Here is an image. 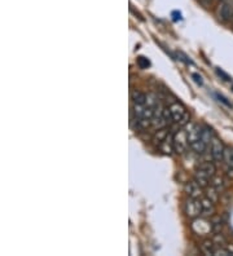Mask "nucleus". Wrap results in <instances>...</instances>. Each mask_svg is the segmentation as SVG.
Wrapping results in <instances>:
<instances>
[{
    "label": "nucleus",
    "instance_id": "f257e3e1",
    "mask_svg": "<svg viewBox=\"0 0 233 256\" xmlns=\"http://www.w3.org/2000/svg\"><path fill=\"white\" fill-rule=\"evenodd\" d=\"M216 172V167L210 160H205L201 162L197 166L196 172H194V180L201 185L202 188H207L211 182V178L215 176Z\"/></svg>",
    "mask_w": 233,
    "mask_h": 256
},
{
    "label": "nucleus",
    "instance_id": "f03ea898",
    "mask_svg": "<svg viewBox=\"0 0 233 256\" xmlns=\"http://www.w3.org/2000/svg\"><path fill=\"white\" fill-rule=\"evenodd\" d=\"M171 116L174 119V123H177L180 127H185L188 123H189V114L186 112L185 106L180 102H174L171 104L170 106Z\"/></svg>",
    "mask_w": 233,
    "mask_h": 256
},
{
    "label": "nucleus",
    "instance_id": "7ed1b4c3",
    "mask_svg": "<svg viewBox=\"0 0 233 256\" xmlns=\"http://www.w3.org/2000/svg\"><path fill=\"white\" fill-rule=\"evenodd\" d=\"M174 149L175 153L179 154V156H183L188 152V149H190L185 128H180L174 134Z\"/></svg>",
    "mask_w": 233,
    "mask_h": 256
},
{
    "label": "nucleus",
    "instance_id": "20e7f679",
    "mask_svg": "<svg viewBox=\"0 0 233 256\" xmlns=\"http://www.w3.org/2000/svg\"><path fill=\"white\" fill-rule=\"evenodd\" d=\"M216 17L223 24L233 21V0H221L216 8Z\"/></svg>",
    "mask_w": 233,
    "mask_h": 256
},
{
    "label": "nucleus",
    "instance_id": "39448f33",
    "mask_svg": "<svg viewBox=\"0 0 233 256\" xmlns=\"http://www.w3.org/2000/svg\"><path fill=\"white\" fill-rule=\"evenodd\" d=\"M184 214L186 218L194 220L197 218L202 216V207H201V200L199 198H188L184 203Z\"/></svg>",
    "mask_w": 233,
    "mask_h": 256
},
{
    "label": "nucleus",
    "instance_id": "423d86ee",
    "mask_svg": "<svg viewBox=\"0 0 233 256\" xmlns=\"http://www.w3.org/2000/svg\"><path fill=\"white\" fill-rule=\"evenodd\" d=\"M224 150H225V146H224L223 141L216 138V136H214L211 142H210V146H208V152H210V156H211L214 162H221L223 160Z\"/></svg>",
    "mask_w": 233,
    "mask_h": 256
},
{
    "label": "nucleus",
    "instance_id": "0eeeda50",
    "mask_svg": "<svg viewBox=\"0 0 233 256\" xmlns=\"http://www.w3.org/2000/svg\"><path fill=\"white\" fill-rule=\"evenodd\" d=\"M186 136H188V141H189V145L194 144L197 141H199L202 138V128L199 127L197 123L189 122L185 126Z\"/></svg>",
    "mask_w": 233,
    "mask_h": 256
},
{
    "label": "nucleus",
    "instance_id": "6e6552de",
    "mask_svg": "<svg viewBox=\"0 0 233 256\" xmlns=\"http://www.w3.org/2000/svg\"><path fill=\"white\" fill-rule=\"evenodd\" d=\"M203 188L198 184V182L193 178L192 182H188L184 186V190L188 194V197L190 198H202L203 197Z\"/></svg>",
    "mask_w": 233,
    "mask_h": 256
},
{
    "label": "nucleus",
    "instance_id": "1a4fd4ad",
    "mask_svg": "<svg viewBox=\"0 0 233 256\" xmlns=\"http://www.w3.org/2000/svg\"><path fill=\"white\" fill-rule=\"evenodd\" d=\"M201 200V207H202V216L203 218H211L214 216L215 211H216V207H215V202L211 200L210 198H207L206 196H203Z\"/></svg>",
    "mask_w": 233,
    "mask_h": 256
},
{
    "label": "nucleus",
    "instance_id": "9d476101",
    "mask_svg": "<svg viewBox=\"0 0 233 256\" xmlns=\"http://www.w3.org/2000/svg\"><path fill=\"white\" fill-rule=\"evenodd\" d=\"M211 186H214L219 193H223L228 186H229V180H228L225 176L221 175H215L214 178H211V182H210Z\"/></svg>",
    "mask_w": 233,
    "mask_h": 256
},
{
    "label": "nucleus",
    "instance_id": "9b49d317",
    "mask_svg": "<svg viewBox=\"0 0 233 256\" xmlns=\"http://www.w3.org/2000/svg\"><path fill=\"white\" fill-rule=\"evenodd\" d=\"M168 134H170V130H168L167 127L159 128V130H157L152 138L153 144H154L155 146H159V145H161L162 142H163V141L168 138Z\"/></svg>",
    "mask_w": 233,
    "mask_h": 256
},
{
    "label": "nucleus",
    "instance_id": "f8f14e48",
    "mask_svg": "<svg viewBox=\"0 0 233 256\" xmlns=\"http://www.w3.org/2000/svg\"><path fill=\"white\" fill-rule=\"evenodd\" d=\"M217 244H215L212 240H203L199 246V250L203 255L206 256H214L215 255V250H216Z\"/></svg>",
    "mask_w": 233,
    "mask_h": 256
},
{
    "label": "nucleus",
    "instance_id": "ddd939ff",
    "mask_svg": "<svg viewBox=\"0 0 233 256\" xmlns=\"http://www.w3.org/2000/svg\"><path fill=\"white\" fill-rule=\"evenodd\" d=\"M159 150H161L162 153L166 154V156H171L172 152H175L174 149V134H168V138H166L161 145H159Z\"/></svg>",
    "mask_w": 233,
    "mask_h": 256
},
{
    "label": "nucleus",
    "instance_id": "4468645a",
    "mask_svg": "<svg viewBox=\"0 0 233 256\" xmlns=\"http://www.w3.org/2000/svg\"><path fill=\"white\" fill-rule=\"evenodd\" d=\"M214 256H233V244H225L223 246H217Z\"/></svg>",
    "mask_w": 233,
    "mask_h": 256
},
{
    "label": "nucleus",
    "instance_id": "2eb2a0df",
    "mask_svg": "<svg viewBox=\"0 0 233 256\" xmlns=\"http://www.w3.org/2000/svg\"><path fill=\"white\" fill-rule=\"evenodd\" d=\"M223 162L227 164L228 168H233V146H225Z\"/></svg>",
    "mask_w": 233,
    "mask_h": 256
},
{
    "label": "nucleus",
    "instance_id": "dca6fc26",
    "mask_svg": "<svg viewBox=\"0 0 233 256\" xmlns=\"http://www.w3.org/2000/svg\"><path fill=\"white\" fill-rule=\"evenodd\" d=\"M131 100H132L134 104H145L146 94H143L141 91L135 90V91H132V94H131Z\"/></svg>",
    "mask_w": 233,
    "mask_h": 256
},
{
    "label": "nucleus",
    "instance_id": "f3484780",
    "mask_svg": "<svg viewBox=\"0 0 233 256\" xmlns=\"http://www.w3.org/2000/svg\"><path fill=\"white\" fill-rule=\"evenodd\" d=\"M159 104H161V102H159L158 96H157V94H146V101H145L146 106L155 109V108L158 106Z\"/></svg>",
    "mask_w": 233,
    "mask_h": 256
},
{
    "label": "nucleus",
    "instance_id": "a211bd4d",
    "mask_svg": "<svg viewBox=\"0 0 233 256\" xmlns=\"http://www.w3.org/2000/svg\"><path fill=\"white\" fill-rule=\"evenodd\" d=\"M219 194L220 193H219V192H217L214 186H211V185H210V188L207 189V193H205V196L216 203L217 200H219Z\"/></svg>",
    "mask_w": 233,
    "mask_h": 256
},
{
    "label": "nucleus",
    "instance_id": "6ab92c4d",
    "mask_svg": "<svg viewBox=\"0 0 233 256\" xmlns=\"http://www.w3.org/2000/svg\"><path fill=\"white\" fill-rule=\"evenodd\" d=\"M137 65H139L140 69H148L150 66V61L146 57L140 56L137 57Z\"/></svg>",
    "mask_w": 233,
    "mask_h": 256
},
{
    "label": "nucleus",
    "instance_id": "aec40b11",
    "mask_svg": "<svg viewBox=\"0 0 233 256\" xmlns=\"http://www.w3.org/2000/svg\"><path fill=\"white\" fill-rule=\"evenodd\" d=\"M162 116H163V118H165L167 126H170L174 123V119H172V116H171L170 108H165V109H163V112H162Z\"/></svg>",
    "mask_w": 233,
    "mask_h": 256
},
{
    "label": "nucleus",
    "instance_id": "412c9836",
    "mask_svg": "<svg viewBox=\"0 0 233 256\" xmlns=\"http://www.w3.org/2000/svg\"><path fill=\"white\" fill-rule=\"evenodd\" d=\"M216 74L219 75V76H220V78L223 79L224 82H230V80H232V78H230L229 75H228L227 72H224L221 69H216Z\"/></svg>",
    "mask_w": 233,
    "mask_h": 256
},
{
    "label": "nucleus",
    "instance_id": "4be33fe9",
    "mask_svg": "<svg viewBox=\"0 0 233 256\" xmlns=\"http://www.w3.org/2000/svg\"><path fill=\"white\" fill-rule=\"evenodd\" d=\"M215 96H216V97H217V100L220 101V102H223L224 105H225V106L232 108V104H230L229 101H227V98H225V97H224V96H221L220 94H215Z\"/></svg>",
    "mask_w": 233,
    "mask_h": 256
},
{
    "label": "nucleus",
    "instance_id": "5701e85b",
    "mask_svg": "<svg viewBox=\"0 0 233 256\" xmlns=\"http://www.w3.org/2000/svg\"><path fill=\"white\" fill-rule=\"evenodd\" d=\"M192 78L194 79V82H196L197 84H199V86H202L203 84V80H202V76L199 74H196V72H193L192 74Z\"/></svg>",
    "mask_w": 233,
    "mask_h": 256
},
{
    "label": "nucleus",
    "instance_id": "b1692460",
    "mask_svg": "<svg viewBox=\"0 0 233 256\" xmlns=\"http://www.w3.org/2000/svg\"><path fill=\"white\" fill-rule=\"evenodd\" d=\"M181 18H183V17H181V13L180 12H176V10H175V12H172V20H174L175 22L180 21Z\"/></svg>",
    "mask_w": 233,
    "mask_h": 256
},
{
    "label": "nucleus",
    "instance_id": "393cba45",
    "mask_svg": "<svg viewBox=\"0 0 233 256\" xmlns=\"http://www.w3.org/2000/svg\"><path fill=\"white\" fill-rule=\"evenodd\" d=\"M232 91H233V84H232Z\"/></svg>",
    "mask_w": 233,
    "mask_h": 256
},
{
    "label": "nucleus",
    "instance_id": "a878e982",
    "mask_svg": "<svg viewBox=\"0 0 233 256\" xmlns=\"http://www.w3.org/2000/svg\"><path fill=\"white\" fill-rule=\"evenodd\" d=\"M232 24H233V21H232Z\"/></svg>",
    "mask_w": 233,
    "mask_h": 256
}]
</instances>
